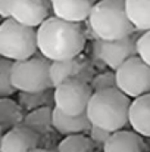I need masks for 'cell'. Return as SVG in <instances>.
I'll return each mask as SVG.
<instances>
[{"instance_id": "2e32d148", "label": "cell", "mask_w": 150, "mask_h": 152, "mask_svg": "<svg viewBox=\"0 0 150 152\" xmlns=\"http://www.w3.org/2000/svg\"><path fill=\"white\" fill-rule=\"evenodd\" d=\"M27 112L18 101L12 98H0V129L4 134L13 127L22 126Z\"/></svg>"}, {"instance_id": "603a6c76", "label": "cell", "mask_w": 150, "mask_h": 152, "mask_svg": "<svg viewBox=\"0 0 150 152\" xmlns=\"http://www.w3.org/2000/svg\"><path fill=\"white\" fill-rule=\"evenodd\" d=\"M112 133H113V132H109V130H106V129H101L99 126H93L91 130L88 132V136H90V139L93 140L96 149H104V146H106L109 137L112 136Z\"/></svg>"}, {"instance_id": "5bb4252c", "label": "cell", "mask_w": 150, "mask_h": 152, "mask_svg": "<svg viewBox=\"0 0 150 152\" xmlns=\"http://www.w3.org/2000/svg\"><path fill=\"white\" fill-rule=\"evenodd\" d=\"M103 152H147V146L141 134L122 129L112 133Z\"/></svg>"}, {"instance_id": "30bf717a", "label": "cell", "mask_w": 150, "mask_h": 152, "mask_svg": "<svg viewBox=\"0 0 150 152\" xmlns=\"http://www.w3.org/2000/svg\"><path fill=\"white\" fill-rule=\"evenodd\" d=\"M50 0H12V18L27 27L38 28L50 16Z\"/></svg>"}, {"instance_id": "e0dca14e", "label": "cell", "mask_w": 150, "mask_h": 152, "mask_svg": "<svg viewBox=\"0 0 150 152\" xmlns=\"http://www.w3.org/2000/svg\"><path fill=\"white\" fill-rule=\"evenodd\" d=\"M53 109L54 106H43L34 111L27 112L24 118V126L34 130L40 136L50 134L54 127H53Z\"/></svg>"}, {"instance_id": "3957f363", "label": "cell", "mask_w": 150, "mask_h": 152, "mask_svg": "<svg viewBox=\"0 0 150 152\" xmlns=\"http://www.w3.org/2000/svg\"><path fill=\"white\" fill-rule=\"evenodd\" d=\"M88 25L96 39L121 40L137 33L128 18L125 0H97L90 16Z\"/></svg>"}, {"instance_id": "d6986e66", "label": "cell", "mask_w": 150, "mask_h": 152, "mask_svg": "<svg viewBox=\"0 0 150 152\" xmlns=\"http://www.w3.org/2000/svg\"><path fill=\"white\" fill-rule=\"evenodd\" d=\"M18 102L25 112L43 106H54V87L47 90H38V92H19Z\"/></svg>"}, {"instance_id": "6da1fadb", "label": "cell", "mask_w": 150, "mask_h": 152, "mask_svg": "<svg viewBox=\"0 0 150 152\" xmlns=\"http://www.w3.org/2000/svg\"><path fill=\"white\" fill-rule=\"evenodd\" d=\"M38 52L53 61H66L80 56L87 43V34L80 22L49 16L37 28Z\"/></svg>"}, {"instance_id": "52a82bcc", "label": "cell", "mask_w": 150, "mask_h": 152, "mask_svg": "<svg viewBox=\"0 0 150 152\" xmlns=\"http://www.w3.org/2000/svg\"><path fill=\"white\" fill-rule=\"evenodd\" d=\"M93 95L94 92L90 83L69 78L54 87V106L68 115H81L87 112Z\"/></svg>"}, {"instance_id": "8992f818", "label": "cell", "mask_w": 150, "mask_h": 152, "mask_svg": "<svg viewBox=\"0 0 150 152\" xmlns=\"http://www.w3.org/2000/svg\"><path fill=\"white\" fill-rule=\"evenodd\" d=\"M116 84L128 98L150 93V66L137 55L125 61L116 71Z\"/></svg>"}, {"instance_id": "277c9868", "label": "cell", "mask_w": 150, "mask_h": 152, "mask_svg": "<svg viewBox=\"0 0 150 152\" xmlns=\"http://www.w3.org/2000/svg\"><path fill=\"white\" fill-rule=\"evenodd\" d=\"M38 50L37 30L27 27L13 18L4 19L0 25V55L15 61H24Z\"/></svg>"}, {"instance_id": "484cf974", "label": "cell", "mask_w": 150, "mask_h": 152, "mask_svg": "<svg viewBox=\"0 0 150 152\" xmlns=\"http://www.w3.org/2000/svg\"><path fill=\"white\" fill-rule=\"evenodd\" d=\"M31 152H57V151H53V149H46V148H37V149H33Z\"/></svg>"}, {"instance_id": "ac0fdd59", "label": "cell", "mask_w": 150, "mask_h": 152, "mask_svg": "<svg viewBox=\"0 0 150 152\" xmlns=\"http://www.w3.org/2000/svg\"><path fill=\"white\" fill-rule=\"evenodd\" d=\"M130 21L137 31L150 30V0H125Z\"/></svg>"}, {"instance_id": "4fadbf2b", "label": "cell", "mask_w": 150, "mask_h": 152, "mask_svg": "<svg viewBox=\"0 0 150 152\" xmlns=\"http://www.w3.org/2000/svg\"><path fill=\"white\" fill-rule=\"evenodd\" d=\"M53 127L57 133L63 136L69 134H86L91 130L93 123L90 121L87 112L81 115H68L59 108L54 106L53 109Z\"/></svg>"}, {"instance_id": "44dd1931", "label": "cell", "mask_w": 150, "mask_h": 152, "mask_svg": "<svg viewBox=\"0 0 150 152\" xmlns=\"http://www.w3.org/2000/svg\"><path fill=\"white\" fill-rule=\"evenodd\" d=\"M12 66L13 61L1 56L0 59V98H12L16 87L12 83Z\"/></svg>"}, {"instance_id": "7c38bea8", "label": "cell", "mask_w": 150, "mask_h": 152, "mask_svg": "<svg viewBox=\"0 0 150 152\" xmlns=\"http://www.w3.org/2000/svg\"><path fill=\"white\" fill-rule=\"evenodd\" d=\"M50 1L54 16L80 24L88 21V16L94 4L97 3V0H50Z\"/></svg>"}, {"instance_id": "5b68a950", "label": "cell", "mask_w": 150, "mask_h": 152, "mask_svg": "<svg viewBox=\"0 0 150 152\" xmlns=\"http://www.w3.org/2000/svg\"><path fill=\"white\" fill-rule=\"evenodd\" d=\"M51 61L46 56L34 55L24 61H15L12 66V83L19 92H38L53 89Z\"/></svg>"}, {"instance_id": "7a4b0ae2", "label": "cell", "mask_w": 150, "mask_h": 152, "mask_svg": "<svg viewBox=\"0 0 150 152\" xmlns=\"http://www.w3.org/2000/svg\"><path fill=\"white\" fill-rule=\"evenodd\" d=\"M128 98L119 89H107L94 92L88 102L87 115L93 126H99L109 132H118L130 124V106Z\"/></svg>"}, {"instance_id": "ba28073f", "label": "cell", "mask_w": 150, "mask_h": 152, "mask_svg": "<svg viewBox=\"0 0 150 152\" xmlns=\"http://www.w3.org/2000/svg\"><path fill=\"white\" fill-rule=\"evenodd\" d=\"M137 34L128 36L121 40H101L91 42V55L96 62L116 71L125 61L137 56Z\"/></svg>"}, {"instance_id": "ffe728a7", "label": "cell", "mask_w": 150, "mask_h": 152, "mask_svg": "<svg viewBox=\"0 0 150 152\" xmlns=\"http://www.w3.org/2000/svg\"><path fill=\"white\" fill-rule=\"evenodd\" d=\"M57 152H96V146L93 143V140L90 139V136H86L83 133L80 134H69L65 136L57 148Z\"/></svg>"}, {"instance_id": "8fae6325", "label": "cell", "mask_w": 150, "mask_h": 152, "mask_svg": "<svg viewBox=\"0 0 150 152\" xmlns=\"http://www.w3.org/2000/svg\"><path fill=\"white\" fill-rule=\"evenodd\" d=\"M40 143L41 136L22 124L3 134L0 152H31L33 149L40 148Z\"/></svg>"}, {"instance_id": "cb8c5ba5", "label": "cell", "mask_w": 150, "mask_h": 152, "mask_svg": "<svg viewBox=\"0 0 150 152\" xmlns=\"http://www.w3.org/2000/svg\"><path fill=\"white\" fill-rule=\"evenodd\" d=\"M137 55L150 66V30L143 31L137 39Z\"/></svg>"}, {"instance_id": "d4e9b609", "label": "cell", "mask_w": 150, "mask_h": 152, "mask_svg": "<svg viewBox=\"0 0 150 152\" xmlns=\"http://www.w3.org/2000/svg\"><path fill=\"white\" fill-rule=\"evenodd\" d=\"M12 0H0V15L3 19L12 18Z\"/></svg>"}, {"instance_id": "9c48e42d", "label": "cell", "mask_w": 150, "mask_h": 152, "mask_svg": "<svg viewBox=\"0 0 150 152\" xmlns=\"http://www.w3.org/2000/svg\"><path fill=\"white\" fill-rule=\"evenodd\" d=\"M50 74H51V81L54 87L69 78H78V80L91 83L93 77L96 75L94 64L81 55L72 59H66V61H53Z\"/></svg>"}, {"instance_id": "7402d4cb", "label": "cell", "mask_w": 150, "mask_h": 152, "mask_svg": "<svg viewBox=\"0 0 150 152\" xmlns=\"http://www.w3.org/2000/svg\"><path fill=\"white\" fill-rule=\"evenodd\" d=\"M90 86H91L93 92H101V90H107V89H118L116 72L113 69H107V71L96 74L93 77Z\"/></svg>"}, {"instance_id": "9a60e30c", "label": "cell", "mask_w": 150, "mask_h": 152, "mask_svg": "<svg viewBox=\"0 0 150 152\" xmlns=\"http://www.w3.org/2000/svg\"><path fill=\"white\" fill-rule=\"evenodd\" d=\"M130 126L143 137H150V93L131 101Z\"/></svg>"}]
</instances>
